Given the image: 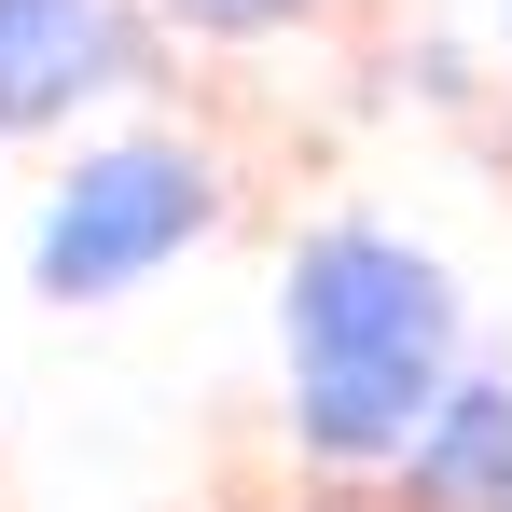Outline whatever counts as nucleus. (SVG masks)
<instances>
[{"label": "nucleus", "mask_w": 512, "mask_h": 512, "mask_svg": "<svg viewBox=\"0 0 512 512\" xmlns=\"http://www.w3.org/2000/svg\"><path fill=\"white\" fill-rule=\"evenodd\" d=\"M291 429L319 457H416L443 416V346H457V291L443 263L333 222L291 250Z\"/></svg>", "instance_id": "obj_1"}, {"label": "nucleus", "mask_w": 512, "mask_h": 512, "mask_svg": "<svg viewBox=\"0 0 512 512\" xmlns=\"http://www.w3.org/2000/svg\"><path fill=\"white\" fill-rule=\"evenodd\" d=\"M208 222V167L194 153H153V139H125V153H97V167L56 180V208H42V291H70V305H97V291H125V277H153V263L180 250Z\"/></svg>", "instance_id": "obj_2"}, {"label": "nucleus", "mask_w": 512, "mask_h": 512, "mask_svg": "<svg viewBox=\"0 0 512 512\" xmlns=\"http://www.w3.org/2000/svg\"><path fill=\"white\" fill-rule=\"evenodd\" d=\"M111 70H125V14L111 0H0V125H56Z\"/></svg>", "instance_id": "obj_3"}, {"label": "nucleus", "mask_w": 512, "mask_h": 512, "mask_svg": "<svg viewBox=\"0 0 512 512\" xmlns=\"http://www.w3.org/2000/svg\"><path fill=\"white\" fill-rule=\"evenodd\" d=\"M416 485L443 512H512V388H443V416L416 443Z\"/></svg>", "instance_id": "obj_4"}, {"label": "nucleus", "mask_w": 512, "mask_h": 512, "mask_svg": "<svg viewBox=\"0 0 512 512\" xmlns=\"http://www.w3.org/2000/svg\"><path fill=\"white\" fill-rule=\"evenodd\" d=\"M194 28H263V14H291V0H180Z\"/></svg>", "instance_id": "obj_5"}]
</instances>
